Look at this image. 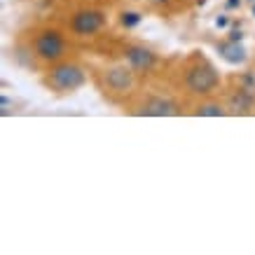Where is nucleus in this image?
I'll use <instances>...</instances> for the list:
<instances>
[{
	"mask_svg": "<svg viewBox=\"0 0 255 255\" xmlns=\"http://www.w3.org/2000/svg\"><path fill=\"white\" fill-rule=\"evenodd\" d=\"M136 70L131 66H113L103 73V85L113 94H129L136 85Z\"/></svg>",
	"mask_w": 255,
	"mask_h": 255,
	"instance_id": "4",
	"label": "nucleus"
},
{
	"mask_svg": "<svg viewBox=\"0 0 255 255\" xmlns=\"http://www.w3.org/2000/svg\"><path fill=\"white\" fill-rule=\"evenodd\" d=\"M218 52L223 56L225 61L230 63H241L246 61V49L237 42V40H230V42H223V45H218Z\"/></svg>",
	"mask_w": 255,
	"mask_h": 255,
	"instance_id": "9",
	"label": "nucleus"
},
{
	"mask_svg": "<svg viewBox=\"0 0 255 255\" xmlns=\"http://www.w3.org/2000/svg\"><path fill=\"white\" fill-rule=\"evenodd\" d=\"M218 85H220V78L213 66L209 63H197L187 70L185 75V87L187 92L197 94V96H209L211 92H216Z\"/></svg>",
	"mask_w": 255,
	"mask_h": 255,
	"instance_id": "2",
	"label": "nucleus"
},
{
	"mask_svg": "<svg viewBox=\"0 0 255 255\" xmlns=\"http://www.w3.org/2000/svg\"><path fill=\"white\" fill-rule=\"evenodd\" d=\"M227 108H230V113H237V115H248L255 108V92H248V89L241 87L239 92H234L230 96Z\"/></svg>",
	"mask_w": 255,
	"mask_h": 255,
	"instance_id": "8",
	"label": "nucleus"
},
{
	"mask_svg": "<svg viewBox=\"0 0 255 255\" xmlns=\"http://www.w3.org/2000/svg\"><path fill=\"white\" fill-rule=\"evenodd\" d=\"M194 115H199V117H223V115H227V110H225V106H220V103H201L199 108L194 110Z\"/></svg>",
	"mask_w": 255,
	"mask_h": 255,
	"instance_id": "10",
	"label": "nucleus"
},
{
	"mask_svg": "<svg viewBox=\"0 0 255 255\" xmlns=\"http://www.w3.org/2000/svg\"><path fill=\"white\" fill-rule=\"evenodd\" d=\"M138 21H140V16L136 14V12H129V14L122 16V23H124V26H129V28H131V26H136Z\"/></svg>",
	"mask_w": 255,
	"mask_h": 255,
	"instance_id": "11",
	"label": "nucleus"
},
{
	"mask_svg": "<svg viewBox=\"0 0 255 255\" xmlns=\"http://www.w3.org/2000/svg\"><path fill=\"white\" fill-rule=\"evenodd\" d=\"M85 70L75 66V63H56L54 68L49 70L47 75V85L52 87L54 92L68 94V92H78L80 87L85 85Z\"/></svg>",
	"mask_w": 255,
	"mask_h": 255,
	"instance_id": "1",
	"label": "nucleus"
},
{
	"mask_svg": "<svg viewBox=\"0 0 255 255\" xmlns=\"http://www.w3.org/2000/svg\"><path fill=\"white\" fill-rule=\"evenodd\" d=\"M35 56L40 61L56 63L66 56V40L59 31H42L35 38Z\"/></svg>",
	"mask_w": 255,
	"mask_h": 255,
	"instance_id": "3",
	"label": "nucleus"
},
{
	"mask_svg": "<svg viewBox=\"0 0 255 255\" xmlns=\"http://www.w3.org/2000/svg\"><path fill=\"white\" fill-rule=\"evenodd\" d=\"M124 56H127V63H129L136 73H147V70L155 68V63H157V56L152 54L147 47H140V45L127 47Z\"/></svg>",
	"mask_w": 255,
	"mask_h": 255,
	"instance_id": "7",
	"label": "nucleus"
},
{
	"mask_svg": "<svg viewBox=\"0 0 255 255\" xmlns=\"http://www.w3.org/2000/svg\"><path fill=\"white\" fill-rule=\"evenodd\" d=\"M136 115H145V117H171L178 115V106L171 99L164 96H150V99L136 110Z\"/></svg>",
	"mask_w": 255,
	"mask_h": 255,
	"instance_id": "6",
	"label": "nucleus"
},
{
	"mask_svg": "<svg viewBox=\"0 0 255 255\" xmlns=\"http://www.w3.org/2000/svg\"><path fill=\"white\" fill-rule=\"evenodd\" d=\"M227 5H230V7H237V5H239V0H227Z\"/></svg>",
	"mask_w": 255,
	"mask_h": 255,
	"instance_id": "13",
	"label": "nucleus"
},
{
	"mask_svg": "<svg viewBox=\"0 0 255 255\" xmlns=\"http://www.w3.org/2000/svg\"><path fill=\"white\" fill-rule=\"evenodd\" d=\"M253 12H255V7H253Z\"/></svg>",
	"mask_w": 255,
	"mask_h": 255,
	"instance_id": "14",
	"label": "nucleus"
},
{
	"mask_svg": "<svg viewBox=\"0 0 255 255\" xmlns=\"http://www.w3.org/2000/svg\"><path fill=\"white\" fill-rule=\"evenodd\" d=\"M103 23H106V14L101 9H80L73 14L68 26L70 33L75 35H94L103 28Z\"/></svg>",
	"mask_w": 255,
	"mask_h": 255,
	"instance_id": "5",
	"label": "nucleus"
},
{
	"mask_svg": "<svg viewBox=\"0 0 255 255\" xmlns=\"http://www.w3.org/2000/svg\"><path fill=\"white\" fill-rule=\"evenodd\" d=\"M241 87L248 89V92H255V73H248L246 78H244V82H241Z\"/></svg>",
	"mask_w": 255,
	"mask_h": 255,
	"instance_id": "12",
	"label": "nucleus"
}]
</instances>
